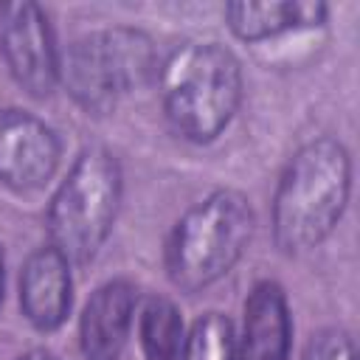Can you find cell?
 I'll use <instances>...</instances> for the list:
<instances>
[{"label": "cell", "mask_w": 360, "mask_h": 360, "mask_svg": "<svg viewBox=\"0 0 360 360\" xmlns=\"http://www.w3.org/2000/svg\"><path fill=\"white\" fill-rule=\"evenodd\" d=\"M352 188V163L343 143L318 138L301 146L287 163L276 200L273 233L284 253H304L321 245L338 225Z\"/></svg>", "instance_id": "obj_1"}, {"label": "cell", "mask_w": 360, "mask_h": 360, "mask_svg": "<svg viewBox=\"0 0 360 360\" xmlns=\"http://www.w3.org/2000/svg\"><path fill=\"white\" fill-rule=\"evenodd\" d=\"M160 93L172 127L202 143L231 124L242 98V70L228 48L191 42L177 48L163 65Z\"/></svg>", "instance_id": "obj_2"}, {"label": "cell", "mask_w": 360, "mask_h": 360, "mask_svg": "<svg viewBox=\"0 0 360 360\" xmlns=\"http://www.w3.org/2000/svg\"><path fill=\"white\" fill-rule=\"evenodd\" d=\"M253 225L250 202L233 188L214 191L188 208L166 245V270L174 287L200 292L222 278L245 253Z\"/></svg>", "instance_id": "obj_3"}, {"label": "cell", "mask_w": 360, "mask_h": 360, "mask_svg": "<svg viewBox=\"0 0 360 360\" xmlns=\"http://www.w3.org/2000/svg\"><path fill=\"white\" fill-rule=\"evenodd\" d=\"M118 202V160L101 146L84 149L51 200V248H56L68 262H90L115 222Z\"/></svg>", "instance_id": "obj_4"}, {"label": "cell", "mask_w": 360, "mask_h": 360, "mask_svg": "<svg viewBox=\"0 0 360 360\" xmlns=\"http://www.w3.org/2000/svg\"><path fill=\"white\" fill-rule=\"evenodd\" d=\"M68 93L96 115L110 112L121 96L143 87L155 73V48L143 31L107 28L76 39L62 65Z\"/></svg>", "instance_id": "obj_5"}, {"label": "cell", "mask_w": 360, "mask_h": 360, "mask_svg": "<svg viewBox=\"0 0 360 360\" xmlns=\"http://www.w3.org/2000/svg\"><path fill=\"white\" fill-rule=\"evenodd\" d=\"M0 51L17 84L42 98L59 76V56L48 17L34 3L0 6Z\"/></svg>", "instance_id": "obj_6"}, {"label": "cell", "mask_w": 360, "mask_h": 360, "mask_svg": "<svg viewBox=\"0 0 360 360\" xmlns=\"http://www.w3.org/2000/svg\"><path fill=\"white\" fill-rule=\"evenodd\" d=\"M59 163L56 132L25 110H0V180L11 188H39Z\"/></svg>", "instance_id": "obj_7"}, {"label": "cell", "mask_w": 360, "mask_h": 360, "mask_svg": "<svg viewBox=\"0 0 360 360\" xmlns=\"http://www.w3.org/2000/svg\"><path fill=\"white\" fill-rule=\"evenodd\" d=\"M20 304L25 318L42 329H56L70 309V262L56 248H39L28 256L20 276Z\"/></svg>", "instance_id": "obj_8"}, {"label": "cell", "mask_w": 360, "mask_h": 360, "mask_svg": "<svg viewBox=\"0 0 360 360\" xmlns=\"http://www.w3.org/2000/svg\"><path fill=\"white\" fill-rule=\"evenodd\" d=\"M135 287L124 278L107 281L93 292L82 315V352L84 360H118L129 335Z\"/></svg>", "instance_id": "obj_9"}, {"label": "cell", "mask_w": 360, "mask_h": 360, "mask_svg": "<svg viewBox=\"0 0 360 360\" xmlns=\"http://www.w3.org/2000/svg\"><path fill=\"white\" fill-rule=\"evenodd\" d=\"M290 315L278 284L262 281L245 301V326L239 360H287Z\"/></svg>", "instance_id": "obj_10"}, {"label": "cell", "mask_w": 360, "mask_h": 360, "mask_svg": "<svg viewBox=\"0 0 360 360\" xmlns=\"http://www.w3.org/2000/svg\"><path fill=\"white\" fill-rule=\"evenodd\" d=\"M231 31L245 42H259L292 28L321 25L326 17L323 3H231L225 8Z\"/></svg>", "instance_id": "obj_11"}, {"label": "cell", "mask_w": 360, "mask_h": 360, "mask_svg": "<svg viewBox=\"0 0 360 360\" xmlns=\"http://www.w3.org/2000/svg\"><path fill=\"white\" fill-rule=\"evenodd\" d=\"M141 346L146 360H183V321L169 298H152L143 307Z\"/></svg>", "instance_id": "obj_12"}, {"label": "cell", "mask_w": 360, "mask_h": 360, "mask_svg": "<svg viewBox=\"0 0 360 360\" xmlns=\"http://www.w3.org/2000/svg\"><path fill=\"white\" fill-rule=\"evenodd\" d=\"M183 360H233V326L222 312H205L191 326Z\"/></svg>", "instance_id": "obj_13"}, {"label": "cell", "mask_w": 360, "mask_h": 360, "mask_svg": "<svg viewBox=\"0 0 360 360\" xmlns=\"http://www.w3.org/2000/svg\"><path fill=\"white\" fill-rule=\"evenodd\" d=\"M304 360H357V354H354V343L346 332L326 329L309 340Z\"/></svg>", "instance_id": "obj_14"}, {"label": "cell", "mask_w": 360, "mask_h": 360, "mask_svg": "<svg viewBox=\"0 0 360 360\" xmlns=\"http://www.w3.org/2000/svg\"><path fill=\"white\" fill-rule=\"evenodd\" d=\"M20 360H56V354H51L48 349H31V352H25Z\"/></svg>", "instance_id": "obj_15"}, {"label": "cell", "mask_w": 360, "mask_h": 360, "mask_svg": "<svg viewBox=\"0 0 360 360\" xmlns=\"http://www.w3.org/2000/svg\"><path fill=\"white\" fill-rule=\"evenodd\" d=\"M0 298H3V250H0Z\"/></svg>", "instance_id": "obj_16"}]
</instances>
